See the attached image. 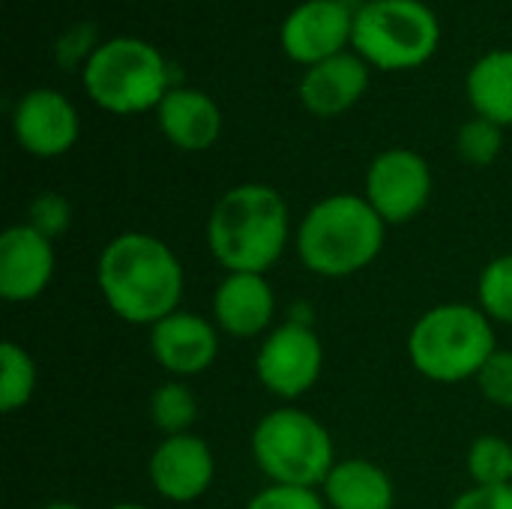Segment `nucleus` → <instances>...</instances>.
<instances>
[{
	"label": "nucleus",
	"mask_w": 512,
	"mask_h": 509,
	"mask_svg": "<svg viewBox=\"0 0 512 509\" xmlns=\"http://www.w3.org/2000/svg\"><path fill=\"white\" fill-rule=\"evenodd\" d=\"M96 285L120 321L153 327L180 309L186 276L177 252L165 240L144 231H123L99 252Z\"/></svg>",
	"instance_id": "f257e3e1"
},
{
	"label": "nucleus",
	"mask_w": 512,
	"mask_h": 509,
	"mask_svg": "<svg viewBox=\"0 0 512 509\" xmlns=\"http://www.w3.org/2000/svg\"><path fill=\"white\" fill-rule=\"evenodd\" d=\"M207 249L225 273H264L279 264L291 237V210L267 183H240L219 195L207 216Z\"/></svg>",
	"instance_id": "f03ea898"
},
{
	"label": "nucleus",
	"mask_w": 512,
	"mask_h": 509,
	"mask_svg": "<svg viewBox=\"0 0 512 509\" xmlns=\"http://www.w3.org/2000/svg\"><path fill=\"white\" fill-rule=\"evenodd\" d=\"M387 222L363 195H327L306 210L294 246L300 264L321 279H348L384 252Z\"/></svg>",
	"instance_id": "7ed1b4c3"
},
{
	"label": "nucleus",
	"mask_w": 512,
	"mask_h": 509,
	"mask_svg": "<svg viewBox=\"0 0 512 509\" xmlns=\"http://www.w3.org/2000/svg\"><path fill=\"white\" fill-rule=\"evenodd\" d=\"M498 351L492 318L471 303H441L423 312L408 333L411 366L435 384H459L480 375Z\"/></svg>",
	"instance_id": "20e7f679"
},
{
	"label": "nucleus",
	"mask_w": 512,
	"mask_h": 509,
	"mask_svg": "<svg viewBox=\"0 0 512 509\" xmlns=\"http://www.w3.org/2000/svg\"><path fill=\"white\" fill-rule=\"evenodd\" d=\"M249 450L270 486L321 489L336 465V447L327 426L294 405L264 414L252 429Z\"/></svg>",
	"instance_id": "39448f33"
},
{
	"label": "nucleus",
	"mask_w": 512,
	"mask_h": 509,
	"mask_svg": "<svg viewBox=\"0 0 512 509\" xmlns=\"http://www.w3.org/2000/svg\"><path fill=\"white\" fill-rule=\"evenodd\" d=\"M87 96L111 114H141L159 108L168 84V63L150 42L117 36L93 48L84 63Z\"/></svg>",
	"instance_id": "423d86ee"
},
{
	"label": "nucleus",
	"mask_w": 512,
	"mask_h": 509,
	"mask_svg": "<svg viewBox=\"0 0 512 509\" xmlns=\"http://www.w3.org/2000/svg\"><path fill=\"white\" fill-rule=\"evenodd\" d=\"M438 42V15L423 0H369L354 15L351 45L384 72L423 66L438 51Z\"/></svg>",
	"instance_id": "0eeeda50"
},
{
	"label": "nucleus",
	"mask_w": 512,
	"mask_h": 509,
	"mask_svg": "<svg viewBox=\"0 0 512 509\" xmlns=\"http://www.w3.org/2000/svg\"><path fill=\"white\" fill-rule=\"evenodd\" d=\"M324 372V345L312 324L285 321L273 327L255 354V375L267 393L276 399L294 402L306 396Z\"/></svg>",
	"instance_id": "6e6552de"
},
{
	"label": "nucleus",
	"mask_w": 512,
	"mask_h": 509,
	"mask_svg": "<svg viewBox=\"0 0 512 509\" xmlns=\"http://www.w3.org/2000/svg\"><path fill=\"white\" fill-rule=\"evenodd\" d=\"M363 198L387 225H405L417 219L432 198V168L417 150L390 147L372 159Z\"/></svg>",
	"instance_id": "1a4fd4ad"
},
{
	"label": "nucleus",
	"mask_w": 512,
	"mask_h": 509,
	"mask_svg": "<svg viewBox=\"0 0 512 509\" xmlns=\"http://www.w3.org/2000/svg\"><path fill=\"white\" fill-rule=\"evenodd\" d=\"M147 477L153 492L168 504H192L204 498L216 480V456L210 444L192 432L168 435L156 444Z\"/></svg>",
	"instance_id": "9d476101"
},
{
	"label": "nucleus",
	"mask_w": 512,
	"mask_h": 509,
	"mask_svg": "<svg viewBox=\"0 0 512 509\" xmlns=\"http://www.w3.org/2000/svg\"><path fill=\"white\" fill-rule=\"evenodd\" d=\"M354 15L345 0H306L282 24V48L291 60L315 66L342 54L354 39Z\"/></svg>",
	"instance_id": "9b49d317"
},
{
	"label": "nucleus",
	"mask_w": 512,
	"mask_h": 509,
	"mask_svg": "<svg viewBox=\"0 0 512 509\" xmlns=\"http://www.w3.org/2000/svg\"><path fill=\"white\" fill-rule=\"evenodd\" d=\"M150 354L174 381L195 378L219 357V327L213 318L177 309L150 327Z\"/></svg>",
	"instance_id": "f8f14e48"
},
{
	"label": "nucleus",
	"mask_w": 512,
	"mask_h": 509,
	"mask_svg": "<svg viewBox=\"0 0 512 509\" xmlns=\"http://www.w3.org/2000/svg\"><path fill=\"white\" fill-rule=\"evenodd\" d=\"M12 132L21 150L39 159L63 156L75 147L81 120L75 105L48 87H36L24 93L12 111Z\"/></svg>",
	"instance_id": "ddd939ff"
},
{
	"label": "nucleus",
	"mask_w": 512,
	"mask_h": 509,
	"mask_svg": "<svg viewBox=\"0 0 512 509\" xmlns=\"http://www.w3.org/2000/svg\"><path fill=\"white\" fill-rule=\"evenodd\" d=\"M54 243L27 222L0 234V297L6 303H33L54 279Z\"/></svg>",
	"instance_id": "4468645a"
},
{
	"label": "nucleus",
	"mask_w": 512,
	"mask_h": 509,
	"mask_svg": "<svg viewBox=\"0 0 512 509\" xmlns=\"http://www.w3.org/2000/svg\"><path fill=\"white\" fill-rule=\"evenodd\" d=\"M276 318V291L264 273H225L213 291V324L231 339H258Z\"/></svg>",
	"instance_id": "2eb2a0df"
},
{
	"label": "nucleus",
	"mask_w": 512,
	"mask_h": 509,
	"mask_svg": "<svg viewBox=\"0 0 512 509\" xmlns=\"http://www.w3.org/2000/svg\"><path fill=\"white\" fill-rule=\"evenodd\" d=\"M369 87V63L360 54H336L306 69L300 81V102L315 117L345 114Z\"/></svg>",
	"instance_id": "dca6fc26"
},
{
	"label": "nucleus",
	"mask_w": 512,
	"mask_h": 509,
	"mask_svg": "<svg viewBox=\"0 0 512 509\" xmlns=\"http://www.w3.org/2000/svg\"><path fill=\"white\" fill-rule=\"evenodd\" d=\"M162 135L186 153L210 150L222 135L219 105L195 87H171L156 108Z\"/></svg>",
	"instance_id": "f3484780"
},
{
	"label": "nucleus",
	"mask_w": 512,
	"mask_h": 509,
	"mask_svg": "<svg viewBox=\"0 0 512 509\" xmlns=\"http://www.w3.org/2000/svg\"><path fill=\"white\" fill-rule=\"evenodd\" d=\"M327 509H393L396 486L390 474L372 459H336L327 480L321 483Z\"/></svg>",
	"instance_id": "a211bd4d"
},
{
	"label": "nucleus",
	"mask_w": 512,
	"mask_h": 509,
	"mask_svg": "<svg viewBox=\"0 0 512 509\" xmlns=\"http://www.w3.org/2000/svg\"><path fill=\"white\" fill-rule=\"evenodd\" d=\"M468 99L477 117L512 126V51H489L468 72Z\"/></svg>",
	"instance_id": "6ab92c4d"
},
{
	"label": "nucleus",
	"mask_w": 512,
	"mask_h": 509,
	"mask_svg": "<svg viewBox=\"0 0 512 509\" xmlns=\"http://www.w3.org/2000/svg\"><path fill=\"white\" fill-rule=\"evenodd\" d=\"M39 384V369L30 351L12 339L0 345V408L3 414H15L30 405Z\"/></svg>",
	"instance_id": "aec40b11"
},
{
	"label": "nucleus",
	"mask_w": 512,
	"mask_h": 509,
	"mask_svg": "<svg viewBox=\"0 0 512 509\" xmlns=\"http://www.w3.org/2000/svg\"><path fill=\"white\" fill-rule=\"evenodd\" d=\"M150 420L162 432V438L192 432V426L198 420V399H195V393L183 381L159 384L153 390V396H150Z\"/></svg>",
	"instance_id": "412c9836"
},
{
	"label": "nucleus",
	"mask_w": 512,
	"mask_h": 509,
	"mask_svg": "<svg viewBox=\"0 0 512 509\" xmlns=\"http://www.w3.org/2000/svg\"><path fill=\"white\" fill-rule=\"evenodd\" d=\"M468 477L474 486H510L512 444L501 435H480L468 447Z\"/></svg>",
	"instance_id": "4be33fe9"
},
{
	"label": "nucleus",
	"mask_w": 512,
	"mask_h": 509,
	"mask_svg": "<svg viewBox=\"0 0 512 509\" xmlns=\"http://www.w3.org/2000/svg\"><path fill=\"white\" fill-rule=\"evenodd\" d=\"M477 297H480V309L492 321L512 327V252L498 255L483 267L477 282Z\"/></svg>",
	"instance_id": "5701e85b"
},
{
	"label": "nucleus",
	"mask_w": 512,
	"mask_h": 509,
	"mask_svg": "<svg viewBox=\"0 0 512 509\" xmlns=\"http://www.w3.org/2000/svg\"><path fill=\"white\" fill-rule=\"evenodd\" d=\"M501 147H504V126L486 120V117H474L468 120L459 135H456V150L459 156L468 162V165H492L498 156H501Z\"/></svg>",
	"instance_id": "b1692460"
},
{
	"label": "nucleus",
	"mask_w": 512,
	"mask_h": 509,
	"mask_svg": "<svg viewBox=\"0 0 512 509\" xmlns=\"http://www.w3.org/2000/svg\"><path fill=\"white\" fill-rule=\"evenodd\" d=\"M33 231H39L42 237H48L51 243L57 237H63L72 225V204L60 195V192H39L30 207H27V219H24Z\"/></svg>",
	"instance_id": "393cba45"
},
{
	"label": "nucleus",
	"mask_w": 512,
	"mask_h": 509,
	"mask_svg": "<svg viewBox=\"0 0 512 509\" xmlns=\"http://www.w3.org/2000/svg\"><path fill=\"white\" fill-rule=\"evenodd\" d=\"M474 381L486 402H492L498 408H512V351L498 348Z\"/></svg>",
	"instance_id": "a878e982"
},
{
	"label": "nucleus",
	"mask_w": 512,
	"mask_h": 509,
	"mask_svg": "<svg viewBox=\"0 0 512 509\" xmlns=\"http://www.w3.org/2000/svg\"><path fill=\"white\" fill-rule=\"evenodd\" d=\"M243 509H327V504L318 489L264 486Z\"/></svg>",
	"instance_id": "bb28decb"
},
{
	"label": "nucleus",
	"mask_w": 512,
	"mask_h": 509,
	"mask_svg": "<svg viewBox=\"0 0 512 509\" xmlns=\"http://www.w3.org/2000/svg\"><path fill=\"white\" fill-rule=\"evenodd\" d=\"M450 509H512V483L510 486H471L450 504Z\"/></svg>",
	"instance_id": "cd10ccee"
},
{
	"label": "nucleus",
	"mask_w": 512,
	"mask_h": 509,
	"mask_svg": "<svg viewBox=\"0 0 512 509\" xmlns=\"http://www.w3.org/2000/svg\"><path fill=\"white\" fill-rule=\"evenodd\" d=\"M42 509H84L81 504H75V501H51V504H45Z\"/></svg>",
	"instance_id": "c85d7f7f"
},
{
	"label": "nucleus",
	"mask_w": 512,
	"mask_h": 509,
	"mask_svg": "<svg viewBox=\"0 0 512 509\" xmlns=\"http://www.w3.org/2000/svg\"><path fill=\"white\" fill-rule=\"evenodd\" d=\"M108 509H147V507H141V504H114V507H108Z\"/></svg>",
	"instance_id": "c756f323"
}]
</instances>
